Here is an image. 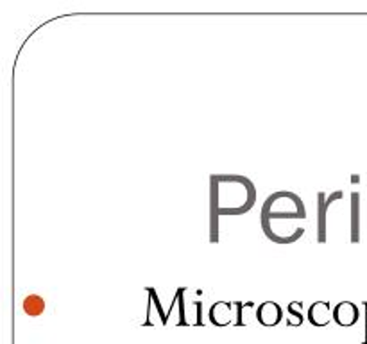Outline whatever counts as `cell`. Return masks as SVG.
<instances>
[{
	"label": "cell",
	"mask_w": 367,
	"mask_h": 344,
	"mask_svg": "<svg viewBox=\"0 0 367 344\" xmlns=\"http://www.w3.org/2000/svg\"><path fill=\"white\" fill-rule=\"evenodd\" d=\"M257 203L253 181L238 174L210 176V242L219 241V217L244 215Z\"/></svg>",
	"instance_id": "1"
},
{
	"label": "cell",
	"mask_w": 367,
	"mask_h": 344,
	"mask_svg": "<svg viewBox=\"0 0 367 344\" xmlns=\"http://www.w3.org/2000/svg\"><path fill=\"white\" fill-rule=\"evenodd\" d=\"M307 206L294 192H274L269 196L262 208V228L269 241L274 244H294L304 235Z\"/></svg>",
	"instance_id": "2"
},
{
	"label": "cell",
	"mask_w": 367,
	"mask_h": 344,
	"mask_svg": "<svg viewBox=\"0 0 367 344\" xmlns=\"http://www.w3.org/2000/svg\"><path fill=\"white\" fill-rule=\"evenodd\" d=\"M359 317L360 310L353 301H340L333 307V321L344 329H349V326L359 323Z\"/></svg>",
	"instance_id": "3"
},
{
	"label": "cell",
	"mask_w": 367,
	"mask_h": 344,
	"mask_svg": "<svg viewBox=\"0 0 367 344\" xmlns=\"http://www.w3.org/2000/svg\"><path fill=\"white\" fill-rule=\"evenodd\" d=\"M283 319V310L276 301H264L257 307V321L262 326H276Z\"/></svg>",
	"instance_id": "4"
},
{
	"label": "cell",
	"mask_w": 367,
	"mask_h": 344,
	"mask_svg": "<svg viewBox=\"0 0 367 344\" xmlns=\"http://www.w3.org/2000/svg\"><path fill=\"white\" fill-rule=\"evenodd\" d=\"M308 321L317 326V329H323L326 324H330V321L333 319V310L330 309V303L328 301H316V303L310 305L308 309Z\"/></svg>",
	"instance_id": "5"
},
{
	"label": "cell",
	"mask_w": 367,
	"mask_h": 344,
	"mask_svg": "<svg viewBox=\"0 0 367 344\" xmlns=\"http://www.w3.org/2000/svg\"><path fill=\"white\" fill-rule=\"evenodd\" d=\"M210 321L215 326H228L233 323V303L229 301H217L210 309Z\"/></svg>",
	"instance_id": "6"
},
{
	"label": "cell",
	"mask_w": 367,
	"mask_h": 344,
	"mask_svg": "<svg viewBox=\"0 0 367 344\" xmlns=\"http://www.w3.org/2000/svg\"><path fill=\"white\" fill-rule=\"evenodd\" d=\"M342 198V192L340 190H337V192H333V194H324V192H321L319 194V242H324L326 241V214H328V208H330V205L332 203H335L337 199Z\"/></svg>",
	"instance_id": "7"
},
{
	"label": "cell",
	"mask_w": 367,
	"mask_h": 344,
	"mask_svg": "<svg viewBox=\"0 0 367 344\" xmlns=\"http://www.w3.org/2000/svg\"><path fill=\"white\" fill-rule=\"evenodd\" d=\"M22 309L29 317H38L45 312V300L38 294H29L22 301Z\"/></svg>",
	"instance_id": "8"
},
{
	"label": "cell",
	"mask_w": 367,
	"mask_h": 344,
	"mask_svg": "<svg viewBox=\"0 0 367 344\" xmlns=\"http://www.w3.org/2000/svg\"><path fill=\"white\" fill-rule=\"evenodd\" d=\"M352 242L360 241V194L359 192H353L352 194Z\"/></svg>",
	"instance_id": "9"
},
{
	"label": "cell",
	"mask_w": 367,
	"mask_h": 344,
	"mask_svg": "<svg viewBox=\"0 0 367 344\" xmlns=\"http://www.w3.org/2000/svg\"><path fill=\"white\" fill-rule=\"evenodd\" d=\"M287 324L288 326H301L304 321L303 316V301H292L287 307Z\"/></svg>",
	"instance_id": "10"
},
{
	"label": "cell",
	"mask_w": 367,
	"mask_h": 344,
	"mask_svg": "<svg viewBox=\"0 0 367 344\" xmlns=\"http://www.w3.org/2000/svg\"><path fill=\"white\" fill-rule=\"evenodd\" d=\"M363 307H366V344H367V301L363 303Z\"/></svg>",
	"instance_id": "11"
}]
</instances>
